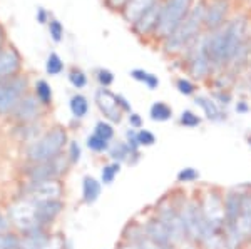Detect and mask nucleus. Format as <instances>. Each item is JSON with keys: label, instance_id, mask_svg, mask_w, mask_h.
<instances>
[{"label": "nucleus", "instance_id": "1", "mask_svg": "<svg viewBox=\"0 0 251 249\" xmlns=\"http://www.w3.org/2000/svg\"><path fill=\"white\" fill-rule=\"evenodd\" d=\"M204 45L216 74L221 70L240 74L251 57V14L236 10L218 30L204 32Z\"/></svg>", "mask_w": 251, "mask_h": 249}, {"label": "nucleus", "instance_id": "2", "mask_svg": "<svg viewBox=\"0 0 251 249\" xmlns=\"http://www.w3.org/2000/svg\"><path fill=\"white\" fill-rule=\"evenodd\" d=\"M204 7L206 0H198L193 10L176 30L159 44L161 50L169 57H183L186 50L204 34Z\"/></svg>", "mask_w": 251, "mask_h": 249}, {"label": "nucleus", "instance_id": "3", "mask_svg": "<svg viewBox=\"0 0 251 249\" xmlns=\"http://www.w3.org/2000/svg\"><path fill=\"white\" fill-rule=\"evenodd\" d=\"M183 67L188 74L189 79H193L196 84L200 82H209L213 79V75L216 74V69H214L211 59H209V54L206 50L204 45V34L201 35L196 42L186 50V54L183 55Z\"/></svg>", "mask_w": 251, "mask_h": 249}, {"label": "nucleus", "instance_id": "4", "mask_svg": "<svg viewBox=\"0 0 251 249\" xmlns=\"http://www.w3.org/2000/svg\"><path fill=\"white\" fill-rule=\"evenodd\" d=\"M196 2L198 0H163V12H161L159 23H157L152 39L157 44L168 39L179 27V23L188 17Z\"/></svg>", "mask_w": 251, "mask_h": 249}, {"label": "nucleus", "instance_id": "5", "mask_svg": "<svg viewBox=\"0 0 251 249\" xmlns=\"http://www.w3.org/2000/svg\"><path fill=\"white\" fill-rule=\"evenodd\" d=\"M67 144V131L64 127H52L47 134H44L39 140H35L34 144L29 147V159L34 164L47 162L55 158H59L62 149Z\"/></svg>", "mask_w": 251, "mask_h": 249}, {"label": "nucleus", "instance_id": "6", "mask_svg": "<svg viewBox=\"0 0 251 249\" xmlns=\"http://www.w3.org/2000/svg\"><path fill=\"white\" fill-rule=\"evenodd\" d=\"M156 218L163 223L166 231L169 232L174 246L179 248V246H184L186 243H189L188 238H186L183 221H181V218H179V212H177L176 204L171 203V201H168V199H164L163 203L157 206Z\"/></svg>", "mask_w": 251, "mask_h": 249}, {"label": "nucleus", "instance_id": "7", "mask_svg": "<svg viewBox=\"0 0 251 249\" xmlns=\"http://www.w3.org/2000/svg\"><path fill=\"white\" fill-rule=\"evenodd\" d=\"M9 219L14 226H17L25 234L44 229V226L37 218V204L25 198H22L9 207Z\"/></svg>", "mask_w": 251, "mask_h": 249}, {"label": "nucleus", "instance_id": "8", "mask_svg": "<svg viewBox=\"0 0 251 249\" xmlns=\"http://www.w3.org/2000/svg\"><path fill=\"white\" fill-rule=\"evenodd\" d=\"M29 80L24 75H15L7 82L0 84V115L12 114L17 104L27 94Z\"/></svg>", "mask_w": 251, "mask_h": 249}, {"label": "nucleus", "instance_id": "9", "mask_svg": "<svg viewBox=\"0 0 251 249\" xmlns=\"http://www.w3.org/2000/svg\"><path fill=\"white\" fill-rule=\"evenodd\" d=\"M236 0H206L204 7V32L218 30L225 25L236 12Z\"/></svg>", "mask_w": 251, "mask_h": 249}, {"label": "nucleus", "instance_id": "10", "mask_svg": "<svg viewBox=\"0 0 251 249\" xmlns=\"http://www.w3.org/2000/svg\"><path fill=\"white\" fill-rule=\"evenodd\" d=\"M200 201V206L203 209V214L208 224L214 231L221 232L225 236V207H223V196L218 191L209 189L206 191Z\"/></svg>", "mask_w": 251, "mask_h": 249}, {"label": "nucleus", "instance_id": "11", "mask_svg": "<svg viewBox=\"0 0 251 249\" xmlns=\"http://www.w3.org/2000/svg\"><path fill=\"white\" fill-rule=\"evenodd\" d=\"M62 196V184L57 179L47 181H35L25 187V196L24 198L32 201L35 204L49 203V201H57Z\"/></svg>", "mask_w": 251, "mask_h": 249}, {"label": "nucleus", "instance_id": "12", "mask_svg": "<svg viewBox=\"0 0 251 249\" xmlns=\"http://www.w3.org/2000/svg\"><path fill=\"white\" fill-rule=\"evenodd\" d=\"M94 100H96V106L99 107L100 114H102L111 124L112 122L119 124L121 120H123V111H121L119 104H117V94H114V92L109 89L100 87V89L96 91Z\"/></svg>", "mask_w": 251, "mask_h": 249}, {"label": "nucleus", "instance_id": "13", "mask_svg": "<svg viewBox=\"0 0 251 249\" xmlns=\"http://www.w3.org/2000/svg\"><path fill=\"white\" fill-rule=\"evenodd\" d=\"M19 249H64V241L59 236H50L44 229L27 232L19 243Z\"/></svg>", "mask_w": 251, "mask_h": 249}, {"label": "nucleus", "instance_id": "14", "mask_svg": "<svg viewBox=\"0 0 251 249\" xmlns=\"http://www.w3.org/2000/svg\"><path fill=\"white\" fill-rule=\"evenodd\" d=\"M161 12H163V0H159V2L154 3V5L146 12V14L141 15V19L131 27L132 32H134L137 37H141V39L152 37L156 29H157V23H159Z\"/></svg>", "mask_w": 251, "mask_h": 249}, {"label": "nucleus", "instance_id": "15", "mask_svg": "<svg viewBox=\"0 0 251 249\" xmlns=\"http://www.w3.org/2000/svg\"><path fill=\"white\" fill-rule=\"evenodd\" d=\"M40 106H42V104L35 97V94L34 95L25 94L24 99L17 104V107L12 111V115H14V119L20 124H30V122H34L35 119L40 117V112H42Z\"/></svg>", "mask_w": 251, "mask_h": 249}, {"label": "nucleus", "instance_id": "16", "mask_svg": "<svg viewBox=\"0 0 251 249\" xmlns=\"http://www.w3.org/2000/svg\"><path fill=\"white\" fill-rule=\"evenodd\" d=\"M64 167H66V160H62V156H59V158L47 160V162L35 164V166L29 171V178L32 182H35V181L57 179L59 176L66 171Z\"/></svg>", "mask_w": 251, "mask_h": 249}, {"label": "nucleus", "instance_id": "17", "mask_svg": "<svg viewBox=\"0 0 251 249\" xmlns=\"http://www.w3.org/2000/svg\"><path fill=\"white\" fill-rule=\"evenodd\" d=\"M193 99H194V104H196V106L201 109V112H203L206 120L214 122V124H220V122H225L226 120L225 109H223L220 104H218L209 94H196Z\"/></svg>", "mask_w": 251, "mask_h": 249}, {"label": "nucleus", "instance_id": "18", "mask_svg": "<svg viewBox=\"0 0 251 249\" xmlns=\"http://www.w3.org/2000/svg\"><path fill=\"white\" fill-rule=\"evenodd\" d=\"M143 231H144L146 238L151 239L152 243H156L157 246L168 248V249L176 248V246L173 244L169 232L166 231V227L163 226V223H161V221L157 219L156 216H154V218H151L149 221H146V223L143 224ZM176 249H177V248H176Z\"/></svg>", "mask_w": 251, "mask_h": 249}, {"label": "nucleus", "instance_id": "19", "mask_svg": "<svg viewBox=\"0 0 251 249\" xmlns=\"http://www.w3.org/2000/svg\"><path fill=\"white\" fill-rule=\"evenodd\" d=\"M22 66L19 52L15 49H5L0 54V84L7 82L9 79L15 77Z\"/></svg>", "mask_w": 251, "mask_h": 249}, {"label": "nucleus", "instance_id": "20", "mask_svg": "<svg viewBox=\"0 0 251 249\" xmlns=\"http://www.w3.org/2000/svg\"><path fill=\"white\" fill-rule=\"evenodd\" d=\"M157 2H159V0H129L124 9L121 10V15H123V19L132 27L137 20L141 19V15L146 14V12Z\"/></svg>", "mask_w": 251, "mask_h": 249}, {"label": "nucleus", "instance_id": "21", "mask_svg": "<svg viewBox=\"0 0 251 249\" xmlns=\"http://www.w3.org/2000/svg\"><path fill=\"white\" fill-rule=\"evenodd\" d=\"M236 227L240 231V234L243 236L245 241L251 239V191H243V198H241V211H240V218H238Z\"/></svg>", "mask_w": 251, "mask_h": 249}, {"label": "nucleus", "instance_id": "22", "mask_svg": "<svg viewBox=\"0 0 251 249\" xmlns=\"http://www.w3.org/2000/svg\"><path fill=\"white\" fill-rule=\"evenodd\" d=\"M64 209V203L60 199L57 201H49V203L37 204V218L42 226L52 223Z\"/></svg>", "mask_w": 251, "mask_h": 249}, {"label": "nucleus", "instance_id": "23", "mask_svg": "<svg viewBox=\"0 0 251 249\" xmlns=\"http://www.w3.org/2000/svg\"><path fill=\"white\" fill-rule=\"evenodd\" d=\"M107 154L114 162H119V164H123V162L131 164L132 156H134V158H139V154H134V152L131 151V147L127 146L126 140H116V142H111Z\"/></svg>", "mask_w": 251, "mask_h": 249}, {"label": "nucleus", "instance_id": "24", "mask_svg": "<svg viewBox=\"0 0 251 249\" xmlns=\"http://www.w3.org/2000/svg\"><path fill=\"white\" fill-rule=\"evenodd\" d=\"M100 192H102V182L100 181H97L96 178H92V176H86L82 181V201L87 204V206H91V204H94L97 199H99Z\"/></svg>", "mask_w": 251, "mask_h": 249}, {"label": "nucleus", "instance_id": "25", "mask_svg": "<svg viewBox=\"0 0 251 249\" xmlns=\"http://www.w3.org/2000/svg\"><path fill=\"white\" fill-rule=\"evenodd\" d=\"M174 115L173 107L169 104L163 102V100H156L152 102V106L149 107V117L154 122H168L171 120Z\"/></svg>", "mask_w": 251, "mask_h": 249}, {"label": "nucleus", "instance_id": "26", "mask_svg": "<svg viewBox=\"0 0 251 249\" xmlns=\"http://www.w3.org/2000/svg\"><path fill=\"white\" fill-rule=\"evenodd\" d=\"M129 75H131V79H134V80H137V82L144 84L149 91H156L157 87H159V84H161V80H159V77H157L156 74L148 72L144 69H132L131 72H129Z\"/></svg>", "mask_w": 251, "mask_h": 249}, {"label": "nucleus", "instance_id": "27", "mask_svg": "<svg viewBox=\"0 0 251 249\" xmlns=\"http://www.w3.org/2000/svg\"><path fill=\"white\" fill-rule=\"evenodd\" d=\"M69 107H71V112L75 119H84L89 112V100L86 95L82 94H74L71 97V102H69Z\"/></svg>", "mask_w": 251, "mask_h": 249}, {"label": "nucleus", "instance_id": "28", "mask_svg": "<svg viewBox=\"0 0 251 249\" xmlns=\"http://www.w3.org/2000/svg\"><path fill=\"white\" fill-rule=\"evenodd\" d=\"M174 87H176V91L179 92L181 95H184V97H194V95L198 94V84L194 82L193 79L186 77V75H181V77H177L174 80Z\"/></svg>", "mask_w": 251, "mask_h": 249}, {"label": "nucleus", "instance_id": "29", "mask_svg": "<svg viewBox=\"0 0 251 249\" xmlns=\"http://www.w3.org/2000/svg\"><path fill=\"white\" fill-rule=\"evenodd\" d=\"M177 122H179V126L186 127V129H196V127H200L203 124V117L191 109H184L179 114V117H177Z\"/></svg>", "mask_w": 251, "mask_h": 249}, {"label": "nucleus", "instance_id": "30", "mask_svg": "<svg viewBox=\"0 0 251 249\" xmlns=\"http://www.w3.org/2000/svg\"><path fill=\"white\" fill-rule=\"evenodd\" d=\"M119 172H121L119 162H114V160H112L111 164H106V166L100 169V182H102L104 186H109V184L114 182V179L117 178Z\"/></svg>", "mask_w": 251, "mask_h": 249}, {"label": "nucleus", "instance_id": "31", "mask_svg": "<svg viewBox=\"0 0 251 249\" xmlns=\"http://www.w3.org/2000/svg\"><path fill=\"white\" fill-rule=\"evenodd\" d=\"M35 97L40 100L42 106H49L52 102V89L47 84V80L40 79L35 82Z\"/></svg>", "mask_w": 251, "mask_h": 249}, {"label": "nucleus", "instance_id": "32", "mask_svg": "<svg viewBox=\"0 0 251 249\" xmlns=\"http://www.w3.org/2000/svg\"><path fill=\"white\" fill-rule=\"evenodd\" d=\"M201 178V172L196 169V167H183L179 172H177L176 176V181L179 184H193L196 182V181H200Z\"/></svg>", "mask_w": 251, "mask_h": 249}, {"label": "nucleus", "instance_id": "33", "mask_svg": "<svg viewBox=\"0 0 251 249\" xmlns=\"http://www.w3.org/2000/svg\"><path fill=\"white\" fill-rule=\"evenodd\" d=\"M94 134L102 137L104 140H107V142H111V140L114 139L116 131H114V126H112L109 120H99L94 127Z\"/></svg>", "mask_w": 251, "mask_h": 249}, {"label": "nucleus", "instance_id": "34", "mask_svg": "<svg viewBox=\"0 0 251 249\" xmlns=\"http://www.w3.org/2000/svg\"><path fill=\"white\" fill-rule=\"evenodd\" d=\"M46 70L49 75H59L62 74L64 70V62L62 59L59 57V54H55V52H50L47 57V62H46Z\"/></svg>", "mask_w": 251, "mask_h": 249}, {"label": "nucleus", "instance_id": "35", "mask_svg": "<svg viewBox=\"0 0 251 249\" xmlns=\"http://www.w3.org/2000/svg\"><path fill=\"white\" fill-rule=\"evenodd\" d=\"M86 146L92 152H107L109 146H111V142H107V140H104L102 137H99V136H96L94 132H92L91 136H87Z\"/></svg>", "mask_w": 251, "mask_h": 249}, {"label": "nucleus", "instance_id": "36", "mask_svg": "<svg viewBox=\"0 0 251 249\" xmlns=\"http://www.w3.org/2000/svg\"><path fill=\"white\" fill-rule=\"evenodd\" d=\"M49 34H50V39L54 40L55 44L62 42L64 40V25L62 22L57 19H52L49 20Z\"/></svg>", "mask_w": 251, "mask_h": 249}, {"label": "nucleus", "instance_id": "37", "mask_svg": "<svg viewBox=\"0 0 251 249\" xmlns=\"http://www.w3.org/2000/svg\"><path fill=\"white\" fill-rule=\"evenodd\" d=\"M69 82L75 87V89H84L87 86L89 79L86 75V72H82L80 69H72L69 72Z\"/></svg>", "mask_w": 251, "mask_h": 249}, {"label": "nucleus", "instance_id": "38", "mask_svg": "<svg viewBox=\"0 0 251 249\" xmlns=\"http://www.w3.org/2000/svg\"><path fill=\"white\" fill-rule=\"evenodd\" d=\"M96 80L99 82V86L100 87H104V89H109V87L114 84V80H116V77H114V74H112L111 70L109 69H97L96 70Z\"/></svg>", "mask_w": 251, "mask_h": 249}, {"label": "nucleus", "instance_id": "39", "mask_svg": "<svg viewBox=\"0 0 251 249\" xmlns=\"http://www.w3.org/2000/svg\"><path fill=\"white\" fill-rule=\"evenodd\" d=\"M211 97L216 100L218 104L223 107V109H226V107L229 106V104L233 102V92L231 91H220V89H213L211 91Z\"/></svg>", "mask_w": 251, "mask_h": 249}, {"label": "nucleus", "instance_id": "40", "mask_svg": "<svg viewBox=\"0 0 251 249\" xmlns=\"http://www.w3.org/2000/svg\"><path fill=\"white\" fill-rule=\"evenodd\" d=\"M137 142L141 147H151L156 144V136L148 129H139L137 131Z\"/></svg>", "mask_w": 251, "mask_h": 249}, {"label": "nucleus", "instance_id": "41", "mask_svg": "<svg viewBox=\"0 0 251 249\" xmlns=\"http://www.w3.org/2000/svg\"><path fill=\"white\" fill-rule=\"evenodd\" d=\"M20 239L17 236L9 234V232H2L0 234V249H19Z\"/></svg>", "mask_w": 251, "mask_h": 249}, {"label": "nucleus", "instance_id": "42", "mask_svg": "<svg viewBox=\"0 0 251 249\" xmlns=\"http://www.w3.org/2000/svg\"><path fill=\"white\" fill-rule=\"evenodd\" d=\"M126 142H127V146L131 147V151L134 152V154H139V142H137V131L136 129H131L129 127L127 131H126Z\"/></svg>", "mask_w": 251, "mask_h": 249}, {"label": "nucleus", "instance_id": "43", "mask_svg": "<svg viewBox=\"0 0 251 249\" xmlns=\"http://www.w3.org/2000/svg\"><path fill=\"white\" fill-rule=\"evenodd\" d=\"M67 158H69V160H71L72 164H75V162H79V160H80V146L75 142V140H71V142H69Z\"/></svg>", "mask_w": 251, "mask_h": 249}, {"label": "nucleus", "instance_id": "44", "mask_svg": "<svg viewBox=\"0 0 251 249\" xmlns=\"http://www.w3.org/2000/svg\"><path fill=\"white\" fill-rule=\"evenodd\" d=\"M127 120H129V126H131V129H143V117H141L137 112H129L127 115Z\"/></svg>", "mask_w": 251, "mask_h": 249}, {"label": "nucleus", "instance_id": "45", "mask_svg": "<svg viewBox=\"0 0 251 249\" xmlns=\"http://www.w3.org/2000/svg\"><path fill=\"white\" fill-rule=\"evenodd\" d=\"M129 0H104V3L109 7L111 10H114V12H119L121 14V10L126 7V3H127Z\"/></svg>", "mask_w": 251, "mask_h": 249}, {"label": "nucleus", "instance_id": "46", "mask_svg": "<svg viewBox=\"0 0 251 249\" xmlns=\"http://www.w3.org/2000/svg\"><path fill=\"white\" fill-rule=\"evenodd\" d=\"M234 111L238 112V114H248V112L251 111V106H250V102L246 99H240V100H236V104H234Z\"/></svg>", "mask_w": 251, "mask_h": 249}, {"label": "nucleus", "instance_id": "47", "mask_svg": "<svg viewBox=\"0 0 251 249\" xmlns=\"http://www.w3.org/2000/svg\"><path fill=\"white\" fill-rule=\"evenodd\" d=\"M117 104H119V107H121V111L123 112H132L131 109V104H129V100L124 97V95H121V94H117Z\"/></svg>", "mask_w": 251, "mask_h": 249}, {"label": "nucleus", "instance_id": "48", "mask_svg": "<svg viewBox=\"0 0 251 249\" xmlns=\"http://www.w3.org/2000/svg\"><path fill=\"white\" fill-rule=\"evenodd\" d=\"M49 20H50L49 19V14L42 9V7H39L37 9V22L39 23H49Z\"/></svg>", "mask_w": 251, "mask_h": 249}, {"label": "nucleus", "instance_id": "49", "mask_svg": "<svg viewBox=\"0 0 251 249\" xmlns=\"http://www.w3.org/2000/svg\"><path fill=\"white\" fill-rule=\"evenodd\" d=\"M10 219H7V218H3L2 214H0V234L2 232H7L9 231V227H10Z\"/></svg>", "mask_w": 251, "mask_h": 249}, {"label": "nucleus", "instance_id": "50", "mask_svg": "<svg viewBox=\"0 0 251 249\" xmlns=\"http://www.w3.org/2000/svg\"><path fill=\"white\" fill-rule=\"evenodd\" d=\"M2 44H3V32L0 29V54H2Z\"/></svg>", "mask_w": 251, "mask_h": 249}, {"label": "nucleus", "instance_id": "51", "mask_svg": "<svg viewBox=\"0 0 251 249\" xmlns=\"http://www.w3.org/2000/svg\"><path fill=\"white\" fill-rule=\"evenodd\" d=\"M246 144H248V147L251 149V134H248L246 136Z\"/></svg>", "mask_w": 251, "mask_h": 249}, {"label": "nucleus", "instance_id": "52", "mask_svg": "<svg viewBox=\"0 0 251 249\" xmlns=\"http://www.w3.org/2000/svg\"><path fill=\"white\" fill-rule=\"evenodd\" d=\"M123 249H139V248H137V246H134V244H127V246H126V248H123Z\"/></svg>", "mask_w": 251, "mask_h": 249}]
</instances>
